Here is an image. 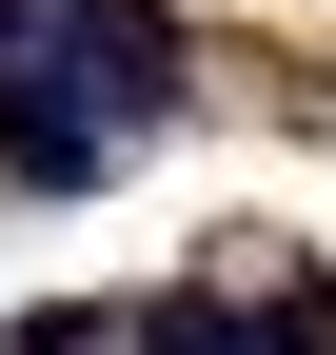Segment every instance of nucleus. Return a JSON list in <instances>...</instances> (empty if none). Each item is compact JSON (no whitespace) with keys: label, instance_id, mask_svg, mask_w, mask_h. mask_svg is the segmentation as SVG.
Wrapping results in <instances>:
<instances>
[{"label":"nucleus","instance_id":"4","mask_svg":"<svg viewBox=\"0 0 336 355\" xmlns=\"http://www.w3.org/2000/svg\"><path fill=\"white\" fill-rule=\"evenodd\" d=\"M0 355H99V316H20V336H0Z\"/></svg>","mask_w":336,"mask_h":355},{"label":"nucleus","instance_id":"1","mask_svg":"<svg viewBox=\"0 0 336 355\" xmlns=\"http://www.w3.org/2000/svg\"><path fill=\"white\" fill-rule=\"evenodd\" d=\"M40 60H60L119 139H158V99H178V20H158V0H60V20H40Z\"/></svg>","mask_w":336,"mask_h":355},{"label":"nucleus","instance_id":"5","mask_svg":"<svg viewBox=\"0 0 336 355\" xmlns=\"http://www.w3.org/2000/svg\"><path fill=\"white\" fill-rule=\"evenodd\" d=\"M40 20H60V0H0V60H40Z\"/></svg>","mask_w":336,"mask_h":355},{"label":"nucleus","instance_id":"3","mask_svg":"<svg viewBox=\"0 0 336 355\" xmlns=\"http://www.w3.org/2000/svg\"><path fill=\"white\" fill-rule=\"evenodd\" d=\"M317 336H336V296H317V316H237V296H158V316L119 336V355H317Z\"/></svg>","mask_w":336,"mask_h":355},{"label":"nucleus","instance_id":"2","mask_svg":"<svg viewBox=\"0 0 336 355\" xmlns=\"http://www.w3.org/2000/svg\"><path fill=\"white\" fill-rule=\"evenodd\" d=\"M119 158L139 139H119L60 60H0V178H20V198H79V178H119Z\"/></svg>","mask_w":336,"mask_h":355}]
</instances>
